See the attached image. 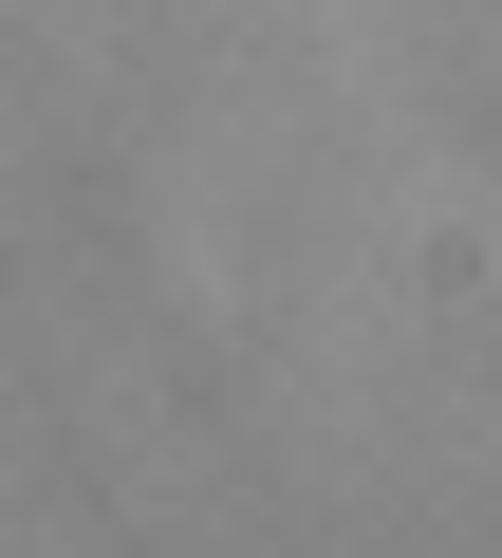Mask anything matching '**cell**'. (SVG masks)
Returning <instances> with one entry per match:
<instances>
[]
</instances>
